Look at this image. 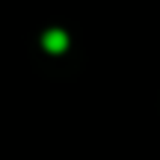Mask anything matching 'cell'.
<instances>
[{
  "label": "cell",
  "mask_w": 160,
  "mask_h": 160,
  "mask_svg": "<svg viewBox=\"0 0 160 160\" xmlns=\"http://www.w3.org/2000/svg\"><path fill=\"white\" fill-rule=\"evenodd\" d=\"M42 42H45V48L51 53H62L65 48H68V36H65V30H48Z\"/></svg>",
  "instance_id": "obj_1"
}]
</instances>
